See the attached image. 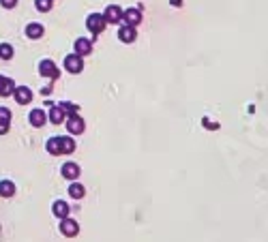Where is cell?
<instances>
[{"label": "cell", "mask_w": 268, "mask_h": 242, "mask_svg": "<svg viewBox=\"0 0 268 242\" xmlns=\"http://www.w3.org/2000/svg\"><path fill=\"white\" fill-rule=\"evenodd\" d=\"M105 17L101 15V13H92V15H88V19H86V26H88V30L92 32V34H101L103 30H105Z\"/></svg>", "instance_id": "cell-1"}, {"label": "cell", "mask_w": 268, "mask_h": 242, "mask_svg": "<svg viewBox=\"0 0 268 242\" xmlns=\"http://www.w3.org/2000/svg\"><path fill=\"white\" fill-rule=\"evenodd\" d=\"M65 69L69 71V73H82L84 71V60L80 54H71L65 58Z\"/></svg>", "instance_id": "cell-2"}, {"label": "cell", "mask_w": 268, "mask_h": 242, "mask_svg": "<svg viewBox=\"0 0 268 242\" xmlns=\"http://www.w3.org/2000/svg\"><path fill=\"white\" fill-rule=\"evenodd\" d=\"M39 73H41L43 77H50L52 82L60 77V71H58V67L52 63V60H41V65H39Z\"/></svg>", "instance_id": "cell-3"}, {"label": "cell", "mask_w": 268, "mask_h": 242, "mask_svg": "<svg viewBox=\"0 0 268 242\" xmlns=\"http://www.w3.org/2000/svg\"><path fill=\"white\" fill-rule=\"evenodd\" d=\"M67 129L73 135H80V133H84V129H86V125H84V120L78 114H71V116H67Z\"/></svg>", "instance_id": "cell-4"}, {"label": "cell", "mask_w": 268, "mask_h": 242, "mask_svg": "<svg viewBox=\"0 0 268 242\" xmlns=\"http://www.w3.org/2000/svg\"><path fill=\"white\" fill-rule=\"evenodd\" d=\"M60 232H63L67 238H73V236L80 234V225L73 221V219H69V216H65L63 223H60Z\"/></svg>", "instance_id": "cell-5"}, {"label": "cell", "mask_w": 268, "mask_h": 242, "mask_svg": "<svg viewBox=\"0 0 268 242\" xmlns=\"http://www.w3.org/2000/svg\"><path fill=\"white\" fill-rule=\"evenodd\" d=\"M13 96H15V101H17L20 105H26V103L32 101V90H30L28 86H15Z\"/></svg>", "instance_id": "cell-6"}, {"label": "cell", "mask_w": 268, "mask_h": 242, "mask_svg": "<svg viewBox=\"0 0 268 242\" xmlns=\"http://www.w3.org/2000/svg\"><path fill=\"white\" fill-rule=\"evenodd\" d=\"M118 39L123 41V43H133V41L138 39V30H136V26H129V24H125V26L118 30Z\"/></svg>", "instance_id": "cell-7"}, {"label": "cell", "mask_w": 268, "mask_h": 242, "mask_svg": "<svg viewBox=\"0 0 268 242\" xmlns=\"http://www.w3.org/2000/svg\"><path fill=\"white\" fill-rule=\"evenodd\" d=\"M103 17H105V22H107V24H118L120 19H123V9L116 7V5H109V7L105 9Z\"/></svg>", "instance_id": "cell-8"}, {"label": "cell", "mask_w": 268, "mask_h": 242, "mask_svg": "<svg viewBox=\"0 0 268 242\" xmlns=\"http://www.w3.org/2000/svg\"><path fill=\"white\" fill-rule=\"evenodd\" d=\"M123 19L129 24V26H140L142 24V11L140 9H127V11H123Z\"/></svg>", "instance_id": "cell-9"}, {"label": "cell", "mask_w": 268, "mask_h": 242, "mask_svg": "<svg viewBox=\"0 0 268 242\" xmlns=\"http://www.w3.org/2000/svg\"><path fill=\"white\" fill-rule=\"evenodd\" d=\"M13 90H15V82L11 77L0 75V96H11Z\"/></svg>", "instance_id": "cell-10"}, {"label": "cell", "mask_w": 268, "mask_h": 242, "mask_svg": "<svg viewBox=\"0 0 268 242\" xmlns=\"http://www.w3.org/2000/svg\"><path fill=\"white\" fill-rule=\"evenodd\" d=\"M60 172H63V176L67 180H78L80 178V165L78 163H65Z\"/></svg>", "instance_id": "cell-11"}, {"label": "cell", "mask_w": 268, "mask_h": 242, "mask_svg": "<svg viewBox=\"0 0 268 242\" xmlns=\"http://www.w3.org/2000/svg\"><path fill=\"white\" fill-rule=\"evenodd\" d=\"M28 120H30V125H32V127L39 129V127H43V125L47 123V114H45L43 110H32L30 116H28Z\"/></svg>", "instance_id": "cell-12"}, {"label": "cell", "mask_w": 268, "mask_h": 242, "mask_svg": "<svg viewBox=\"0 0 268 242\" xmlns=\"http://www.w3.org/2000/svg\"><path fill=\"white\" fill-rule=\"evenodd\" d=\"M9 129H11V112L7 107H0V135H5Z\"/></svg>", "instance_id": "cell-13"}, {"label": "cell", "mask_w": 268, "mask_h": 242, "mask_svg": "<svg viewBox=\"0 0 268 242\" xmlns=\"http://www.w3.org/2000/svg\"><path fill=\"white\" fill-rule=\"evenodd\" d=\"M75 54H80L82 58L88 56V54H92V43H90L88 39H78V41H75Z\"/></svg>", "instance_id": "cell-14"}, {"label": "cell", "mask_w": 268, "mask_h": 242, "mask_svg": "<svg viewBox=\"0 0 268 242\" xmlns=\"http://www.w3.org/2000/svg\"><path fill=\"white\" fill-rule=\"evenodd\" d=\"M50 120H52L54 125L65 123V120H67V114L63 112V107H60V105H52V110H50Z\"/></svg>", "instance_id": "cell-15"}, {"label": "cell", "mask_w": 268, "mask_h": 242, "mask_svg": "<svg viewBox=\"0 0 268 242\" xmlns=\"http://www.w3.org/2000/svg\"><path fill=\"white\" fill-rule=\"evenodd\" d=\"M43 26H41V24H28V26H26V37L28 39H41L43 37Z\"/></svg>", "instance_id": "cell-16"}, {"label": "cell", "mask_w": 268, "mask_h": 242, "mask_svg": "<svg viewBox=\"0 0 268 242\" xmlns=\"http://www.w3.org/2000/svg\"><path fill=\"white\" fill-rule=\"evenodd\" d=\"M52 212L58 216V219H65V216H69L71 208L67 206V201H54V208H52Z\"/></svg>", "instance_id": "cell-17"}, {"label": "cell", "mask_w": 268, "mask_h": 242, "mask_svg": "<svg viewBox=\"0 0 268 242\" xmlns=\"http://www.w3.org/2000/svg\"><path fill=\"white\" fill-rule=\"evenodd\" d=\"M15 195V185L11 180H3L0 183V197H13Z\"/></svg>", "instance_id": "cell-18"}, {"label": "cell", "mask_w": 268, "mask_h": 242, "mask_svg": "<svg viewBox=\"0 0 268 242\" xmlns=\"http://www.w3.org/2000/svg\"><path fill=\"white\" fill-rule=\"evenodd\" d=\"M45 148H47V152H50V154H63V150H60V135L47 139Z\"/></svg>", "instance_id": "cell-19"}, {"label": "cell", "mask_w": 268, "mask_h": 242, "mask_svg": "<svg viewBox=\"0 0 268 242\" xmlns=\"http://www.w3.org/2000/svg\"><path fill=\"white\" fill-rule=\"evenodd\" d=\"M60 150H63V154H71L73 150H75V139L73 137H60Z\"/></svg>", "instance_id": "cell-20"}, {"label": "cell", "mask_w": 268, "mask_h": 242, "mask_svg": "<svg viewBox=\"0 0 268 242\" xmlns=\"http://www.w3.org/2000/svg\"><path fill=\"white\" fill-rule=\"evenodd\" d=\"M69 195H71L73 199H82L84 195H86V189H84L80 183H73V185L69 187Z\"/></svg>", "instance_id": "cell-21"}, {"label": "cell", "mask_w": 268, "mask_h": 242, "mask_svg": "<svg viewBox=\"0 0 268 242\" xmlns=\"http://www.w3.org/2000/svg\"><path fill=\"white\" fill-rule=\"evenodd\" d=\"M0 58H3V60H11V58H13V47H11L9 43L0 45Z\"/></svg>", "instance_id": "cell-22"}, {"label": "cell", "mask_w": 268, "mask_h": 242, "mask_svg": "<svg viewBox=\"0 0 268 242\" xmlns=\"http://www.w3.org/2000/svg\"><path fill=\"white\" fill-rule=\"evenodd\" d=\"M36 9L39 11H43V13H47V11H52V7H54V0H36Z\"/></svg>", "instance_id": "cell-23"}, {"label": "cell", "mask_w": 268, "mask_h": 242, "mask_svg": "<svg viewBox=\"0 0 268 242\" xmlns=\"http://www.w3.org/2000/svg\"><path fill=\"white\" fill-rule=\"evenodd\" d=\"M60 107H63V112H65L67 116L78 114V105H73V103H69V101H63V103H60Z\"/></svg>", "instance_id": "cell-24"}, {"label": "cell", "mask_w": 268, "mask_h": 242, "mask_svg": "<svg viewBox=\"0 0 268 242\" xmlns=\"http://www.w3.org/2000/svg\"><path fill=\"white\" fill-rule=\"evenodd\" d=\"M0 5H3L5 9H13L17 5V0H0Z\"/></svg>", "instance_id": "cell-25"}]
</instances>
